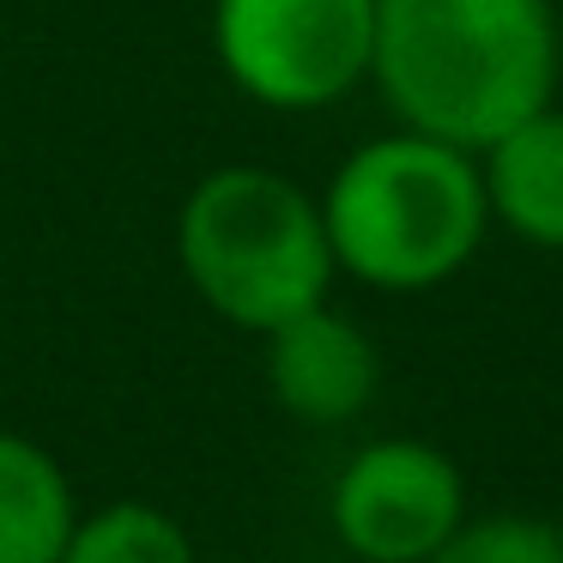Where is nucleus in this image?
I'll use <instances>...</instances> for the list:
<instances>
[{
  "label": "nucleus",
  "mask_w": 563,
  "mask_h": 563,
  "mask_svg": "<svg viewBox=\"0 0 563 563\" xmlns=\"http://www.w3.org/2000/svg\"><path fill=\"white\" fill-rule=\"evenodd\" d=\"M376 0H212V55L249 103L316 115L369 79Z\"/></svg>",
  "instance_id": "20e7f679"
},
{
  "label": "nucleus",
  "mask_w": 563,
  "mask_h": 563,
  "mask_svg": "<svg viewBox=\"0 0 563 563\" xmlns=\"http://www.w3.org/2000/svg\"><path fill=\"white\" fill-rule=\"evenodd\" d=\"M490 224L527 249L563 255V110L545 103L478 152Z\"/></svg>",
  "instance_id": "0eeeda50"
},
{
  "label": "nucleus",
  "mask_w": 563,
  "mask_h": 563,
  "mask_svg": "<svg viewBox=\"0 0 563 563\" xmlns=\"http://www.w3.org/2000/svg\"><path fill=\"white\" fill-rule=\"evenodd\" d=\"M74 527L67 466L25 430H0V563H62Z\"/></svg>",
  "instance_id": "6e6552de"
},
{
  "label": "nucleus",
  "mask_w": 563,
  "mask_h": 563,
  "mask_svg": "<svg viewBox=\"0 0 563 563\" xmlns=\"http://www.w3.org/2000/svg\"><path fill=\"white\" fill-rule=\"evenodd\" d=\"M430 563H563L551 521L533 515H466V527Z\"/></svg>",
  "instance_id": "9d476101"
},
{
  "label": "nucleus",
  "mask_w": 563,
  "mask_h": 563,
  "mask_svg": "<svg viewBox=\"0 0 563 563\" xmlns=\"http://www.w3.org/2000/svg\"><path fill=\"white\" fill-rule=\"evenodd\" d=\"M333 267L376 291H437L485 249L478 152L394 128L364 140L321 188Z\"/></svg>",
  "instance_id": "f03ea898"
},
{
  "label": "nucleus",
  "mask_w": 563,
  "mask_h": 563,
  "mask_svg": "<svg viewBox=\"0 0 563 563\" xmlns=\"http://www.w3.org/2000/svg\"><path fill=\"white\" fill-rule=\"evenodd\" d=\"M62 563H200L195 533L158 503H103L98 515H79Z\"/></svg>",
  "instance_id": "1a4fd4ad"
},
{
  "label": "nucleus",
  "mask_w": 563,
  "mask_h": 563,
  "mask_svg": "<svg viewBox=\"0 0 563 563\" xmlns=\"http://www.w3.org/2000/svg\"><path fill=\"white\" fill-rule=\"evenodd\" d=\"M267 340V388L279 412L303 424H352L382 388V352L352 316L333 303H316L291 316Z\"/></svg>",
  "instance_id": "423d86ee"
},
{
  "label": "nucleus",
  "mask_w": 563,
  "mask_h": 563,
  "mask_svg": "<svg viewBox=\"0 0 563 563\" xmlns=\"http://www.w3.org/2000/svg\"><path fill=\"white\" fill-rule=\"evenodd\" d=\"M551 533H558V551H563V509H558V521H551Z\"/></svg>",
  "instance_id": "9b49d317"
},
{
  "label": "nucleus",
  "mask_w": 563,
  "mask_h": 563,
  "mask_svg": "<svg viewBox=\"0 0 563 563\" xmlns=\"http://www.w3.org/2000/svg\"><path fill=\"white\" fill-rule=\"evenodd\" d=\"M176 261L200 303L243 333L285 328L328 303L340 279L321 195L267 164H224L188 188L176 207Z\"/></svg>",
  "instance_id": "7ed1b4c3"
},
{
  "label": "nucleus",
  "mask_w": 563,
  "mask_h": 563,
  "mask_svg": "<svg viewBox=\"0 0 563 563\" xmlns=\"http://www.w3.org/2000/svg\"><path fill=\"white\" fill-rule=\"evenodd\" d=\"M328 521L357 563H430L466 527V478L437 442L382 437L340 466Z\"/></svg>",
  "instance_id": "39448f33"
},
{
  "label": "nucleus",
  "mask_w": 563,
  "mask_h": 563,
  "mask_svg": "<svg viewBox=\"0 0 563 563\" xmlns=\"http://www.w3.org/2000/svg\"><path fill=\"white\" fill-rule=\"evenodd\" d=\"M369 79L400 128L485 152L558 103L563 25L551 0H376Z\"/></svg>",
  "instance_id": "f257e3e1"
}]
</instances>
